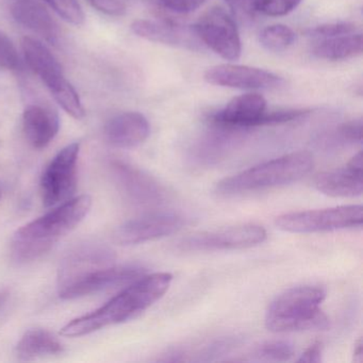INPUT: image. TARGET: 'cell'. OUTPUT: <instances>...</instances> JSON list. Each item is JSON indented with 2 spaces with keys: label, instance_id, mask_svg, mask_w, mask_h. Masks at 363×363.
Wrapping results in <instances>:
<instances>
[{
  "label": "cell",
  "instance_id": "cell-1",
  "mask_svg": "<svg viewBox=\"0 0 363 363\" xmlns=\"http://www.w3.org/2000/svg\"><path fill=\"white\" fill-rule=\"evenodd\" d=\"M113 252L86 244L67 255L59 269V295L76 299L128 284L144 275L137 265L114 264Z\"/></svg>",
  "mask_w": 363,
  "mask_h": 363
},
{
  "label": "cell",
  "instance_id": "cell-2",
  "mask_svg": "<svg viewBox=\"0 0 363 363\" xmlns=\"http://www.w3.org/2000/svg\"><path fill=\"white\" fill-rule=\"evenodd\" d=\"M172 280L173 276L169 273L140 276L103 307L67 323L61 329V335L82 337L105 327L127 322L158 301L169 290Z\"/></svg>",
  "mask_w": 363,
  "mask_h": 363
},
{
  "label": "cell",
  "instance_id": "cell-3",
  "mask_svg": "<svg viewBox=\"0 0 363 363\" xmlns=\"http://www.w3.org/2000/svg\"><path fill=\"white\" fill-rule=\"evenodd\" d=\"M91 207V197L80 195L56 206L52 211L21 227L14 233L11 242L13 260L27 263L41 258L82 222Z\"/></svg>",
  "mask_w": 363,
  "mask_h": 363
},
{
  "label": "cell",
  "instance_id": "cell-4",
  "mask_svg": "<svg viewBox=\"0 0 363 363\" xmlns=\"http://www.w3.org/2000/svg\"><path fill=\"white\" fill-rule=\"evenodd\" d=\"M326 293L320 286L289 289L276 297L265 313V326L273 333L327 330L330 320L320 309Z\"/></svg>",
  "mask_w": 363,
  "mask_h": 363
},
{
  "label": "cell",
  "instance_id": "cell-5",
  "mask_svg": "<svg viewBox=\"0 0 363 363\" xmlns=\"http://www.w3.org/2000/svg\"><path fill=\"white\" fill-rule=\"evenodd\" d=\"M313 164V156L310 152L284 155L220 180L216 192L222 196H235L286 186L305 177Z\"/></svg>",
  "mask_w": 363,
  "mask_h": 363
},
{
  "label": "cell",
  "instance_id": "cell-6",
  "mask_svg": "<svg viewBox=\"0 0 363 363\" xmlns=\"http://www.w3.org/2000/svg\"><path fill=\"white\" fill-rule=\"evenodd\" d=\"M21 48L29 69L45 84L55 101L72 118L82 120L86 111L79 94L65 77L62 65L48 46L39 40L25 37Z\"/></svg>",
  "mask_w": 363,
  "mask_h": 363
},
{
  "label": "cell",
  "instance_id": "cell-7",
  "mask_svg": "<svg viewBox=\"0 0 363 363\" xmlns=\"http://www.w3.org/2000/svg\"><path fill=\"white\" fill-rule=\"evenodd\" d=\"M362 222V206L350 205L282 214L275 225L286 233H315L361 227Z\"/></svg>",
  "mask_w": 363,
  "mask_h": 363
},
{
  "label": "cell",
  "instance_id": "cell-8",
  "mask_svg": "<svg viewBox=\"0 0 363 363\" xmlns=\"http://www.w3.org/2000/svg\"><path fill=\"white\" fill-rule=\"evenodd\" d=\"M80 144L65 146L50 161L41 177V195L46 208L56 207L73 199L77 186Z\"/></svg>",
  "mask_w": 363,
  "mask_h": 363
},
{
  "label": "cell",
  "instance_id": "cell-9",
  "mask_svg": "<svg viewBox=\"0 0 363 363\" xmlns=\"http://www.w3.org/2000/svg\"><path fill=\"white\" fill-rule=\"evenodd\" d=\"M267 235L259 225H238L184 238L178 242L177 250L186 252L243 250L263 243Z\"/></svg>",
  "mask_w": 363,
  "mask_h": 363
},
{
  "label": "cell",
  "instance_id": "cell-10",
  "mask_svg": "<svg viewBox=\"0 0 363 363\" xmlns=\"http://www.w3.org/2000/svg\"><path fill=\"white\" fill-rule=\"evenodd\" d=\"M201 43L227 61L241 57L242 44L233 18L222 8L213 7L201 16L194 27Z\"/></svg>",
  "mask_w": 363,
  "mask_h": 363
},
{
  "label": "cell",
  "instance_id": "cell-11",
  "mask_svg": "<svg viewBox=\"0 0 363 363\" xmlns=\"http://www.w3.org/2000/svg\"><path fill=\"white\" fill-rule=\"evenodd\" d=\"M186 220L175 213H152L118 226L113 241L118 245H137L167 237L179 231Z\"/></svg>",
  "mask_w": 363,
  "mask_h": 363
},
{
  "label": "cell",
  "instance_id": "cell-12",
  "mask_svg": "<svg viewBox=\"0 0 363 363\" xmlns=\"http://www.w3.org/2000/svg\"><path fill=\"white\" fill-rule=\"evenodd\" d=\"M203 79L213 86L241 90H269L282 86L284 79L276 74L258 67L239 65H220L209 67Z\"/></svg>",
  "mask_w": 363,
  "mask_h": 363
},
{
  "label": "cell",
  "instance_id": "cell-13",
  "mask_svg": "<svg viewBox=\"0 0 363 363\" xmlns=\"http://www.w3.org/2000/svg\"><path fill=\"white\" fill-rule=\"evenodd\" d=\"M111 169L121 191L133 205L155 207L164 201L162 186L145 172L121 160L113 161Z\"/></svg>",
  "mask_w": 363,
  "mask_h": 363
},
{
  "label": "cell",
  "instance_id": "cell-14",
  "mask_svg": "<svg viewBox=\"0 0 363 363\" xmlns=\"http://www.w3.org/2000/svg\"><path fill=\"white\" fill-rule=\"evenodd\" d=\"M265 111L264 97L257 93H247L229 101L222 110L211 116V122L218 127L245 130L259 127Z\"/></svg>",
  "mask_w": 363,
  "mask_h": 363
},
{
  "label": "cell",
  "instance_id": "cell-15",
  "mask_svg": "<svg viewBox=\"0 0 363 363\" xmlns=\"http://www.w3.org/2000/svg\"><path fill=\"white\" fill-rule=\"evenodd\" d=\"M316 190L333 197H357L362 194V152L354 155L345 167L318 174Z\"/></svg>",
  "mask_w": 363,
  "mask_h": 363
},
{
  "label": "cell",
  "instance_id": "cell-16",
  "mask_svg": "<svg viewBox=\"0 0 363 363\" xmlns=\"http://www.w3.org/2000/svg\"><path fill=\"white\" fill-rule=\"evenodd\" d=\"M131 30L142 39L175 48L195 50L201 43L194 29L171 21L137 20L131 24Z\"/></svg>",
  "mask_w": 363,
  "mask_h": 363
},
{
  "label": "cell",
  "instance_id": "cell-17",
  "mask_svg": "<svg viewBox=\"0 0 363 363\" xmlns=\"http://www.w3.org/2000/svg\"><path fill=\"white\" fill-rule=\"evenodd\" d=\"M150 133L147 118L139 112H123L108 121L105 137L118 148H135L147 140Z\"/></svg>",
  "mask_w": 363,
  "mask_h": 363
},
{
  "label": "cell",
  "instance_id": "cell-18",
  "mask_svg": "<svg viewBox=\"0 0 363 363\" xmlns=\"http://www.w3.org/2000/svg\"><path fill=\"white\" fill-rule=\"evenodd\" d=\"M60 129V118L52 108L30 105L23 113V130L33 147L42 150L52 143Z\"/></svg>",
  "mask_w": 363,
  "mask_h": 363
},
{
  "label": "cell",
  "instance_id": "cell-19",
  "mask_svg": "<svg viewBox=\"0 0 363 363\" xmlns=\"http://www.w3.org/2000/svg\"><path fill=\"white\" fill-rule=\"evenodd\" d=\"M11 14L18 24L50 43L58 40V26L40 0H12Z\"/></svg>",
  "mask_w": 363,
  "mask_h": 363
},
{
  "label": "cell",
  "instance_id": "cell-20",
  "mask_svg": "<svg viewBox=\"0 0 363 363\" xmlns=\"http://www.w3.org/2000/svg\"><path fill=\"white\" fill-rule=\"evenodd\" d=\"M218 128L220 129V133L207 138L195 148L192 156L194 164L203 167L218 164L235 147L238 143V135L241 130L224 127Z\"/></svg>",
  "mask_w": 363,
  "mask_h": 363
},
{
  "label": "cell",
  "instance_id": "cell-21",
  "mask_svg": "<svg viewBox=\"0 0 363 363\" xmlns=\"http://www.w3.org/2000/svg\"><path fill=\"white\" fill-rule=\"evenodd\" d=\"M62 343L58 337L45 329L35 328L26 331L16 348L21 360H33L44 356H54L63 352Z\"/></svg>",
  "mask_w": 363,
  "mask_h": 363
},
{
  "label": "cell",
  "instance_id": "cell-22",
  "mask_svg": "<svg viewBox=\"0 0 363 363\" xmlns=\"http://www.w3.org/2000/svg\"><path fill=\"white\" fill-rule=\"evenodd\" d=\"M361 52L362 35L357 33L320 39L312 50L314 56L329 61L346 60L359 56Z\"/></svg>",
  "mask_w": 363,
  "mask_h": 363
},
{
  "label": "cell",
  "instance_id": "cell-23",
  "mask_svg": "<svg viewBox=\"0 0 363 363\" xmlns=\"http://www.w3.org/2000/svg\"><path fill=\"white\" fill-rule=\"evenodd\" d=\"M296 35L292 29L284 25H272L263 29L259 35L260 43L269 52H280L294 44Z\"/></svg>",
  "mask_w": 363,
  "mask_h": 363
},
{
  "label": "cell",
  "instance_id": "cell-24",
  "mask_svg": "<svg viewBox=\"0 0 363 363\" xmlns=\"http://www.w3.org/2000/svg\"><path fill=\"white\" fill-rule=\"evenodd\" d=\"M362 142V122L361 120L350 121L337 127L329 138L323 142L326 150H335L344 146L354 145Z\"/></svg>",
  "mask_w": 363,
  "mask_h": 363
},
{
  "label": "cell",
  "instance_id": "cell-25",
  "mask_svg": "<svg viewBox=\"0 0 363 363\" xmlns=\"http://www.w3.org/2000/svg\"><path fill=\"white\" fill-rule=\"evenodd\" d=\"M63 21L75 26H82L86 21L84 9L78 0H41Z\"/></svg>",
  "mask_w": 363,
  "mask_h": 363
},
{
  "label": "cell",
  "instance_id": "cell-26",
  "mask_svg": "<svg viewBox=\"0 0 363 363\" xmlns=\"http://www.w3.org/2000/svg\"><path fill=\"white\" fill-rule=\"evenodd\" d=\"M294 354L293 344L284 340L264 342L255 350L257 358L267 361H288Z\"/></svg>",
  "mask_w": 363,
  "mask_h": 363
},
{
  "label": "cell",
  "instance_id": "cell-27",
  "mask_svg": "<svg viewBox=\"0 0 363 363\" xmlns=\"http://www.w3.org/2000/svg\"><path fill=\"white\" fill-rule=\"evenodd\" d=\"M0 67L12 71H20L23 67L18 50L11 40L3 33H0Z\"/></svg>",
  "mask_w": 363,
  "mask_h": 363
},
{
  "label": "cell",
  "instance_id": "cell-28",
  "mask_svg": "<svg viewBox=\"0 0 363 363\" xmlns=\"http://www.w3.org/2000/svg\"><path fill=\"white\" fill-rule=\"evenodd\" d=\"M310 113L309 110L292 109L278 110V111H265L259 122V127L274 126V125L286 124V123L294 122L301 120Z\"/></svg>",
  "mask_w": 363,
  "mask_h": 363
},
{
  "label": "cell",
  "instance_id": "cell-29",
  "mask_svg": "<svg viewBox=\"0 0 363 363\" xmlns=\"http://www.w3.org/2000/svg\"><path fill=\"white\" fill-rule=\"evenodd\" d=\"M303 0H262L260 13L271 18H280L294 11Z\"/></svg>",
  "mask_w": 363,
  "mask_h": 363
},
{
  "label": "cell",
  "instance_id": "cell-30",
  "mask_svg": "<svg viewBox=\"0 0 363 363\" xmlns=\"http://www.w3.org/2000/svg\"><path fill=\"white\" fill-rule=\"evenodd\" d=\"M262 0H226L229 9L238 20L250 21L259 13Z\"/></svg>",
  "mask_w": 363,
  "mask_h": 363
},
{
  "label": "cell",
  "instance_id": "cell-31",
  "mask_svg": "<svg viewBox=\"0 0 363 363\" xmlns=\"http://www.w3.org/2000/svg\"><path fill=\"white\" fill-rule=\"evenodd\" d=\"M357 33V26L352 23H331V24L320 25L310 30L309 35L318 39L337 37V35H350Z\"/></svg>",
  "mask_w": 363,
  "mask_h": 363
},
{
  "label": "cell",
  "instance_id": "cell-32",
  "mask_svg": "<svg viewBox=\"0 0 363 363\" xmlns=\"http://www.w3.org/2000/svg\"><path fill=\"white\" fill-rule=\"evenodd\" d=\"M97 11L109 16H123L126 13V5L122 0H86Z\"/></svg>",
  "mask_w": 363,
  "mask_h": 363
},
{
  "label": "cell",
  "instance_id": "cell-33",
  "mask_svg": "<svg viewBox=\"0 0 363 363\" xmlns=\"http://www.w3.org/2000/svg\"><path fill=\"white\" fill-rule=\"evenodd\" d=\"M163 7L175 13L186 14L199 9L206 0H159Z\"/></svg>",
  "mask_w": 363,
  "mask_h": 363
},
{
  "label": "cell",
  "instance_id": "cell-34",
  "mask_svg": "<svg viewBox=\"0 0 363 363\" xmlns=\"http://www.w3.org/2000/svg\"><path fill=\"white\" fill-rule=\"evenodd\" d=\"M322 344L316 342V343H313L310 347H308L297 361L308 363L320 362L322 361Z\"/></svg>",
  "mask_w": 363,
  "mask_h": 363
},
{
  "label": "cell",
  "instance_id": "cell-35",
  "mask_svg": "<svg viewBox=\"0 0 363 363\" xmlns=\"http://www.w3.org/2000/svg\"><path fill=\"white\" fill-rule=\"evenodd\" d=\"M354 360L358 363L362 362V360H363V343H362V340H361V339L358 340V342H357V343H356V346H354Z\"/></svg>",
  "mask_w": 363,
  "mask_h": 363
},
{
  "label": "cell",
  "instance_id": "cell-36",
  "mask_svg": "<svg viewBox=\"0 0 363 363\" xmlns=\"http://www.w3.org/2000/svg\"><path fill=\"white\" fill-rule=\"evenodd\" d=\"M10 293L7 289H0V310L3 309L7 305L9 301Z\"/></svg>",
  "mask_w": 363,
  "mask_h": 363
},
{
  "label": "cell",
  "instance_id": "cell-37",
  "mask_svg": "<svg viewBox=\"0 0 363 363\" xmlns=\"http://www.w3.org/2000/svg\"><path fill=\"white\" fill-rule=\"evenodd\" d=\"M1 195H3V186L0 184V199H1Z\"/></svg>",
  "mask_w": 363,
  "mask_h": 363
}]
</instances>
